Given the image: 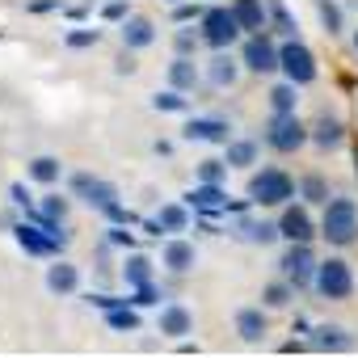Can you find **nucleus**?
<instances>
[{"instance_id":"obj_1","label":"nucleus","mask_w":358,"mask_h":358,"mask_svg":"<svg viewBox=\"0 0 358 358\" xmlns=\"http://www.w3.org/2000/svg\"><path fill=\"white\" fill-rule=\"evenodd\" d=\"M320 236L329 245H354L358 241V207H354V199H329L324 203Z\"/></svg>"},{"instance_id":"obj_2","label":"nucleus","mask_w":358,"mask_h":358,"mask_svg":"<svg viewBox=\"0 0 358 358\" xmlns=\"http://www.w3.org/2000/svg\"><path fill=\"white\" fill-rule=\"evenodd\" d=\"M199 38H203L207 47H215V51H228V47L241 38V22H236V13L211 5V9L199 17Z\"/></svg>"},{"instance_id":"obj_3","label":"nucleus","mask_w":358,"mask_h":358,"mask_svg":"<svg viewBox=\"0 0 358 358\" xmlns=\"http://www.w3.org/2000/svg\"><path fill=\"white\" fill-rule=\"evenodd\" d=\"M291 194H295V182H291L282 169H262V173H253V177H249V203L282 207Z\"/></svg>"},{"instance_id":"obj_4","label":"nucleus","mask_w":358,"mask_h":358,"mask_svg":"<svg viewBox=\"0 0 358 358\" xmlns=\"http://www.w3.org/2000/svg\"><path fill=\"white\" fill-rule=\"evenodd\" d=\"M316 291H320L324 299H333V303L350 299V295H354V270H350V262H341V257L320 262V266H316Z\"/></svg>"},{"instance_id":"obj_5","label":"nucleus","mask_w":358,"mask_h":358,"mask_svg":"<svg viewBox=\"0 0 358 358\" xmlns=\"http://www.w3.org/2000/svg\"><path fill=\"white\" fill-rule=\"evenodd\" d=\"M278 68H282V76H287L291 85H312V80H316V55H312L299 38H291V43L278 47Z\"/></svg>"},{"instance_id":"obj_6","label":"nucleus","mask_w":358,"mask_h":358,"mask_svg":"<svg viewBox=\"0 0 358 358\" xmlns=\"http://www.w3.org/2000/svg\"><path fill=\"white\" fill-rule=\"evenodd\" d=\"M13 236H17V245H22L30 257H59V253H64V245H68V236H64V232H47V228H38L34 220L17 224V228H13Z\"/></svg>"},{"instance_id":"obj_7","label":"nucleus","mask_w":358,"mask_h":358,"mask_svg":"<svg viewBox=\"0 0 358 358\" xmlns=\"http://www.w3.org/2000/svg\"><path fill=\"white\" fill-rule=\"evenodd\" d=\"M308 139H312V131H308L295 114H274L270 127H266V143H270L274 152H299Z\"/></svg>"},{"instance_id":"obj_8","label":"nucleus","mask_w":358,"mask_h":358,"mask_svg":"<svg viewBox=\"0 0 358 358\" xmlns=\"http://www.w3.org/2000/svg\"><path fill=\"white\" fill-rule=\"evenodd\" d=\"M278 270H282V278H287L291 287H308V282H316V257H312V249L299 245V241H291V249L278 257Z\"/></svg>"},{"instance_id":"obj_9","label":"nucleus","mask_w":358,"mask_h":358,"mask_svg":"<svg viewBox=\"0 0 358 358\" xmlns=\"http://www.w3.org/2000/svg\"><path fill=\"white\" fill-rule=\"evenodd\" d=\"M72 194L80 203H89L93 211H106V207L118 203V190L110 182H101V177H93V173H72Z\"/></svg>"},{"instance_id":"obj_10","label":"nucleus","mask_w":358,"mask_h":358,"mask_svg":"<svg viewBox=\"0 0 358 358\" xmlns=\"http://www.w3.org/2000/svg\"><path fill=\"white\" fill-rule=\"evenodd\" d=\"M186 207H194V211H203V215H215V211H245V203H232L228 190L215 186V182L194 186V190L186 194Z\"/></svg>"},{"instance_id":"obj_11","label":"nucleus","mask_w":358,"mask_h":358,"mask_svg":"<svg viewBox=\"0 0 358 358\" xmlns=\"http://www.w3.org/2000/svg\"><path fill=\"white\" fill-rule=\"evenodd\" d=\"M156 333H164V337H173V341H182L186 333H194L190 308H186V303H164L160 316H156Z\"/></svg>"},{"instance_id":"obj_12","label":"nucleus","mask_w":358,"mask_h":358,"mask_svg":"<svg viewBox=\"0 0 358 358\" xmlns=\"http://www.w3.org/2000/svg\"><path fill=\"white\" fill-rule=\"evenodd\" d=\"M245 68L249 72H278V47L266 34H253L245 43Z\"/></svg>"},{"instance_id":"obj_13","label":"nucleus","mask_w":358,"mask_h":358,"mask_svg":"<svg viewBox=\"0 0 358 358\" xmlns=\"http://www.w3.org/2000/svg\"><path fill=\"white\" fill-rule=\"evenodd\" d=\"M182 135H186L190 143H194V139H199V143H232V127H228L224 118H190Z\"/></svg>"},{"instance_id":"obj_14","label":"nucleus","mask_w":358,"mask_h":358,"mask_svg":"<svg viewBox=\"0 0 358 358\" xmlns=\"http://www.w3.org/2000/svg\"><path fill=\"white\" fill-rule=\"evenodd\" d=\"M194 262H199V253H194V245H190V241H169V245H164V253H160V266H164V270H173V274L194 270Z\"/></svg>"},{"instance_id":"obj_15","label":"nucleus","mask_w":358,"mask_h":358,"mask_svg":"<svg viewBox=\"0 0 358 358\" xmlns=\"http://www.w3.org/2000/svg\"><path fill=\"white\" fill-rule=\"evenodd\" d=\"M278 232H282L287 241L308 245V241H312V220H308V211H303V207H287L282 220H278Z\"/></svg>"},{"instance_id":"obj_16","label":"nucleus","mask_w":358,"mask_h":358,"mask_svg":"<svg viewBox=\"0 0 358 358\" xmlns=\"http://www.w3.org/2000/svg\"><path fill=\"white\" fill-rule=\"evenodd\" d=\"M152 43H156V26H152L148 17H127V22H122V47L143 51V47H152Z\"/></svg>"},{"instance_id":"obj_17","label":"nucleus","mask_w":358,"mask_h":358,"mask_svg":"<svg viewBox=\"0 0 358 358\" xmlns=\"http://www.w3.org/2000/svg\"><path fill=\"white\" fill-rule=\"evenodd\" d=\"M282 232H278V224H266V220H241L236 224V241H245V245H274Z\"/></svg>"},{"instance_id":"obj_18","label":"nucleus","mask_w":358,"mask_h":358,"mask_svg":"<svg viewBox=\"0 0 358 358\" xmlns=\"http://www.w3.org/2000/svg\"><path fill=\"white\" fill-rule=\"evenodd\" d=\"M80 287V270L72 266V262H55V266H47V291H55V295H72Z\"/></svg>"},{"instance_id":"obj_19","label":"nucleus","mask_w":358,"mask_h":358,"mask_svg":"<svg viewBox=\"0 0 358 358\" xmlns=\"http://www.w3.org/2000/svg\"><path fill=\"white\" fill-rule=\"evenodd\" d=\"M236 333H241V341L257 345V341L266 337V312H262V308H241V312H236Z\"/></svg>"},{"instance_id":"obj_20","label":"nucleus","mask_w":358,"mask_h":358,"mask_svg":"<svg viewBox=\"0 0 358 358\" xmlns=\"http://www.w3.org/2000/svg\"><path fill=\"white\" fill-rule=\"evenodd\" d=\"M266 9L270 5H262V0H236V5H232L241 30H249V34H262L266 30Z\"/></svg>"},{"instance_id":"obj_21","label":"nucleus","mask_w":358,"mask_h":358,"mask_svg":"<svg viewBox=\"0 0 358 358\" xmlns=\"http://www.w3.org/2000/svg\"><path fill=\"white\" fill-rule=\"evenodd\" d=\"M194 85H199V68H194V59H190V55H177V59L169 64V89L194 93Z\"/></svg>"},{"instance_id":"obj_22","label":"nucleus","mask_w":358,"mask_h":358,"mask_svg":"<svg viewBox=\"0 0 358 358\" xmlns=\"http://www.w3.org/2000/svg\"><path fill=\"white\" fill-rule=\"evenodd\" d=\"M236 76H241V68H236V59H232V55H224V51L207 64V80H211L215 89H232V85H236Z\"/></svg>"},{"instance_id":"obj_23","label":"nucleus","mask_w":358,"mask_h":358,"mask_svg":"<svg viewBox=\"0 0 358 358\" xmlns=\"http://www.w3.org/2000/svg\"><path fill=\"white\" fill-rule=\"evenodd\" d=\"M312 345H316V350H350L354 337H350L341 324H316V329H312Z\"/></svg>"},{"instance_id":"obj_24","label":"nucleus","mask_w":358,"mask_h":358,"mask_svg":"<svg viewBox=\"0 0 358 358\" xmlns=\"http://www.w3.org/2000/svg\"><path fill=\"white\" fill-rule=\"evenodd\" d=\"M122 282L135 291V287H143V282H152V257H143V253H131L127 257V266H122Z\"/></svg>"},{"instance_id":"obj_25","label":"nucleus","mask_w":358,"mask_h":358,"mask_svg":"<svg viewBox=\"0 0 358 358\" xmlns=\"http://www.w3.org/2000/svg\"><path fill=\"white\" fill-rule=\"evenodd\" d=\"M26 173L34 177V182H43V186H55V182H59V173H64V164H59L55 156H34Z\"/></svg>"},{"instance_id":"obj_26","label":"nucleus","mask_w":358,"mask_h":358,"mask_svg":"<svg viewBox=\"0 0 358 358\" xmlns=\"http://www.w3.org/2000/svg\"><path fill=\"white\" fill-rule=\"evenodd\" d=\"M341 135H345V131H341V122H337V118H329V114H324V118H316V127H312V143H316V148H337V143H341Z\"/></svg>"},{"instance_id":"obj_27","label":"nucleus","mask_w":358,"mask_h":358,"mask_svg":"<svg viewBox=\"0 0 358 358\" xmlns=\"http://www.w3.org/2000/svg\"><path fill=\"white\" fill-rule=\"evenodd\" d=\"M152 110H160V114H186L190 97H182V89H164V93H152Z\"/></svg>"},{"instance_id":"obj_28","label":"nucleus","mask_w":358,"mask_h":358,"mask_svg":"<svg viewBox=\"0 0 358 358\" xmlns=\"http://www.w3.org/2000/svg\"><path fill=\"white\" fill-rule=\"evenodd\" d=\"M224 148H228V169H249L257 160V143H249V139H232Z\"/></svg>"},{"instance_id":"obj_29","label":"nucleus","mask_w":358,"mask_h":358,"mask_svg":"<svg viewBox=\"0 0 358 358\" xmlns=\"http://www.w3.org/2000/svg\"><path fill=\"white\" fill-rule=\"evenodd\" d=\"M156 224H160V232H182V228L190 224V215H186V207H177V203H169V207H160Z\"/></svg>"},{"instance_id":"obj_30","label":"nucleus","mask_w":358,"mask_h":358,"mask_svg":"<svg viewBox=\"0 0 358 358\" xmlns=\"http://www.w3.org/2000/svg\"><path fill=\"white\" fill-rule=\"evenodd\" d=\"M295 89H299V85H291V80L278 85V89H270V106H274V114H295V101H299Z\"/></svg>"},{"instance_id":"obj_31","label":"nucleus","mask_w":358,"mask_h":358,"mask_svg":"<svg viewBox=\"0 0 358 358\" xmlns=\"http://www.w3.org/2000/svg\"><path fill=\"white\" fill-rule=\"evenodd\" d=\"M291 299H295V287H291V282H270V287L262 291V303H266V308H287Z\"/></svg>"},{"instance_id":"obj_32","label":"nucleus","mask_w":358,"mask_h":358,"mask_svg":"<svg viewBox=\"0 0 358 358\" xmlns=\"http://www.w3.org/2000/svg\"><path fill=\"white\" fill-rule=\"evenodd\" d=\"M106 324L114 333H135L139 329V316H135V308H118V312H106Z\"/></svg>"},{"instance_id":"obj_33","label":"nucleus","mask_w":358,"mask_h":358,"mask_svg":"<svg viewBox=\"0 0 358 358\" xmlns=\"http://www.w3.org/2000/svg\"><path fill=\"white\" fill-rule=\"evenodd\" d=\"M299 194L308 199V203H329V186H324V177H303V182H299Z\"/></svg>"},{"instance_id":"obj_34","label":"nucleus","mask_w":358,"mask_h":358,"mask_svg":"<svg viewBox=\"0 0 358 358\" xmlns=\"http://www.w3.org/2000/svg\"><path fill=\"white\" fill-rule=\"evenodd\" d=\"M224 173H228V160H203L199 164V182H224Z\"/></svg>"},{"instance_id":"obj_35","label":"nucleus","mask_w":358,"mask_h":358,"mask_svg":"<svg viewBox=\"0 0 358 358\" xmlns=\"http://www.w3.org/2000/svg\"><path fill=\"white\" fill-rule=\"evenodd\" d=\"M97 38H101V30H68V34H64V43H68L72 51H80V47H97Z\"/></svg>"},{"instance_id":"obj_36","label":"nucleus","mask_w":358,"mask_h":358,"mask_svg":"<svg viewBox=\"0 0 358 358\" xmlns=\"http://www.w3.org/2000/svg\"><path fill=\"white\" fill-rule=\"evenodd\" d=\"M320 22L329 34H341V9L333 5V0H320Z\"/></svg>"},{"instance_id":"obj_37","label":"nucleus","mask_w":358,"mask_h":358,"mask_svg":"<svg viewBox=\"0 0 358 358\" xmlns=\"http://www.w3.org/2000/svg\"><path fill=\"white\" fill-rule=\"evenodd\" d=\"M270 17H274V26H278L282 34H291V38H295V30H299V26H295V22H291V13L282 9V0H270Z\"/></svg>"},{"instance_id":"obj_38","label":"nucleus","mask_w":358,"mask_h":358,"mask_svg":"<svg viewBox=\"0 0 358 358\" xmlns=\"http://www.w3.org/2000/svg\"><path fill=\"white\" fill-rule=\"evenodd\" d=\"M131 303H135V308H152V303H160V291H156L152 282H143V287H135Z\"/></svg>"},{"instance_id":"obj_39","label":"nucleus","mask_w":358,"mask_h":358,"mask_svg":"<svg viewBox=\"0 0 358 358\" xmlns=\"http://www.w3.org/2000/svg\"><path fill=\"white\" fill-rule=\"evenodd\" d=\"M89 303H93V308H101V312H118V308H135L131 299H118V295H89Z\"/></svg>"},{"instance_id":"obj_40","label":"nucleus","mask_w":358,"mask_h":358,"mask_svg":"<svg viewBox=\"0 0 358 358\" xmlns=\"http://www.w3.org/2000/svg\"><path fill=\"white\" fill-rule=\"evenodd\" d=\"M127 228H131V224H114V228H110V245L131 249V245H135V232H127Z\"/></svg>"},{"instance_id":"obj_41","label":"nucleus","mask_w":358,"mask_h":358,"mask_svg":"<svg viewBox=\"0 0 358 358\" xmlns=\"http://www.w3.org/2000/svg\"><path fill=\"white\" fill-rule=\"evenodd\" d=\"M9 203H17V207H26V211H34V207H30V190H26L22 182H13V186H9Z\"/></svg>"},{"instance_id":"obj_42","label":"nucleus","mask_w":358,"mask_h":358,"mask_svg":"<svg viewBox=\"0 0 358 358\" xmlns=\"http://www.w3.org/2000/svg\"><path fill=\"white\" fill-rule=\"evenodd\" d=\"M207 9H199V5H186V0H182V5H173V17L177 22H190V17H203Z\"/></svg>"},{"instance_id":"obj_43","label":"nucleus","mask_w":358,"mask_h":358,"mask_svg":"<svg viewBox=\"0 0 358 358\" xmlns=\"http://www.w3.org/2000/svg\"><path fill=\"white\" fill-rule=\"evenodd\" d=\"M199 43H203L199 34H190V30H182V34H177V55H190V51H194Z\"/></svg>"},{"instance_id":"obj_44","label":"nucleus","mask_w":358,"mask_h":358,"mask_svg":"<svg viewBox=\"0 0 358 358\" xmlns=\"http://www.w3.org/2000/svg\"><path fill=\"white\" fill-rule=\"evenodd\" d=\"M101 17H106V22H122V17H127V0H110V5L101 9Z\"/></svg>"},{"instance_id":"obj_45","label":"nucleus","mask_w":358,"mask_h":358,"mask_svg":"<svg viewBox=\"0 0 358 358\" xmlns=\"http://www.w3.org/2000/svg\"><path fill=\"white\" fill-rule=\"evenodd\" d=\"M43 211H47L51 220H64V211H68V199H47V203H43Z\"/></svg>"},{"instance_id":"obj_46","label":"nucleus","mask_w":358,"mask_h":358,"mask_svg":"<svg viewBox=\"0 0 358 358\" xmlns=\"http://www.w3.org/2000/svg\"><path fill=\"white\" fill-rule=\"evenodd\" d=\"M106 215H110L114 224H135V215H131V211H127L122 203H114V207H106Z\"/></svg>"},{"instance_id":"obj_47","label":"nucleus","mask_w":358,"mask_h":358,"mask_svg":"<svg viewBox=\"0 0 358 358\" xmlns=\"http://www.w3.org/2000/svg\"><path fill=\"white\" fill-rule=\"evenodd\" d=\"M51 9H59V0H34L30 5V13H51Z\"/></svg>"},{"instance_id":"obj_48","label":"nucleus","mask_w":358,"mask_h":358,"mask_svg":"<svg viewBox=\"0 0 358 358\" xmlns=\"http://www.w3.org/2000/svg\"><path fill=\"white\" fill-rule=\"evenodd\" d=\"M164 5H182V0H164Z\"/></svg>"},{"instance_id":"obj_49","label":"nucleus","mask_w":358,"mask_h":358,"mask_svg":"<svg viewBox=\"0 0 358 358\" xmlns=\"http://www.w3.org/2000/svg\"><path fill=\"white\" fill-rule=\"evenodd\" d=\"M354 51H358V34H354Z\"/></svg>"}]
</instances>
